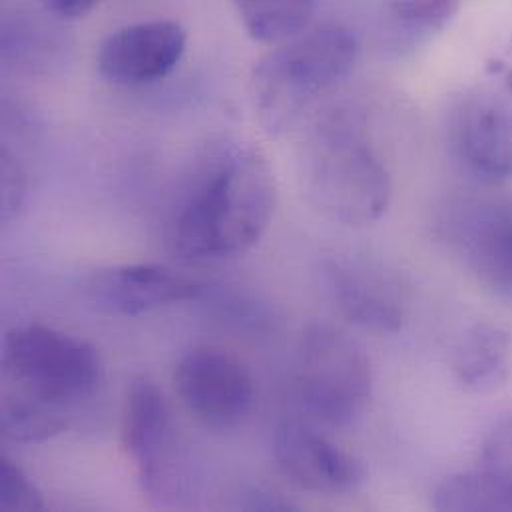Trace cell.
<instances>
[{"label":"cell","mask_w":512,"mask_h":512,"mask_svg":"<svg viewBox=\"0 0 512 512\" xmlns=\"http://www.w3.org/2000/svg\"><path fill=\"white\" fill-rule=\"evenodd\" d=\"M275 178L265 154L234 146L214 158L182 198L170 242L188 261L240 256L267 232L275 212Z\"/></svg>","instance_id":"6da1fadb"},{"label":"cell","mask_w":512,"mask_h":512,"mask_svg":"<svg viewBox=\"0 0 512 512\" xmlns=\"http://www.w3.org/2000/svg\"><path fill=\"white\" fill-rule=\"evenodd\" d=\"M301 178L311 206L327 220L349 228L379 222L393 198L387 166L347 114L323 120L309 134Z\"/></svg>","instance_id":"7a4b0ae2"},{"label":"cell","mask_w":512,"mask_h":512,"mask_svg":"<svg viewBox=\"0 0 512 512\" xmlns=\"http://www.w3.org/2000/svg\"><path fill=\"white\" fill-rule=\"evenodd\" d=\"M359 40L343 24L309 26L277 44L252 72L250 92L257 120L269 136L291 130L321 94L351 74Z\"/></svg>","instance_id":"3957f363"},{"label":"cell","mask_w":512,"mask_h":512,"mask_svg":"<svg viewBox=\"0 0 512 512\" xmlns=\"http://www.w3.org/2000/svg\"><path fill=\"white\" fill-rule=\"evenodd\" d=\"M293 383L309 421L347 427L363 415L371 399V359L353 337L317 323L307 327L297 343Z\"/></svg>","instance_id":"277c9868"},{"label":"cell","mask_w":512,"mask_h":512,"mask_svg":"<svg viewBox=\"0 0 512 512\" xmlns=\"http://www.w3.org/2000/svg\"><path fill=\"white\" fill-rule=\"evenodd\" d=\"M2 367L20 391L66 407L92 395L104 373L94 345L42 323L4 335Z\"/></svg>","instance_id":"5b68a950"},{"label":"cell","mask_w":512,"mask_h":512,"mask_svg":"<svg viewBox=\"0 0 512 512\" xmlns=\"http://www.w3.org/2000/svg\"><path fill=\"white\" fill-rule=\"evenodd\" d=\"M122 449L134 463L142 491L160 505L182 493L176 429L164 393L150 379H134L122 411Z\"/></svg>","instance_id":"8992f818"},{"label":"cell","mask_w":512,"mask_h":512,"mask_svg":"<svg viewBox=\"0 0 512 512\" xmlns=\"http://www.w3.org/2000/svg\"><path fill=\"white\" fill-rule=\"evenodd\" d=\"M184 407L208 429L238 427L256 405V383L244 363L212 347L188 351L176 365Z\"/></svg>","instance_id":"52a82bcc"},{"label":"cell","mask_w":512,"mask_h":512,"mask_svg":"<svg viewBox=\"0 0 512 512\" xmlns=\"http://www.w3.org/2000/svg\"><path fill=\"white\" fill-rule=\"evenodd\" d=\"M443 226L467 271L485 289L512 297V196L459 202Z\"/></svg>","instance_id":"ba28073f"},{"label":"cell","mask_w":512,"mask_h":512,"mask_svg":"<svg viewBox=\"0 0 512 512\" xmlns=\"http://www.w3.org/2000/svg\"><path fill=\"white\" fill-rule=\"evenodd\" d=\"M447 142L465 174L485 186L512 180V112L487 92L459 96L447 116Z\"/></svg>","instance_id":"9c48e42d"},{"label":"cell","mask_w":512,"mask_h":512,"mask_svg":"<svg viewBox=\"0 0 512 512\" xmlns=\"http://www.w3.org/2000/svg\"><path fill=\"white\" fill-rule=\"evenodd\" d=\"M321 285L333 307L349 323L373 333H397L407 319L401 281L367 261L331 257L321 263Z\"/></svg>","instance_id":"30bf717a"},{"label":"cell","mask_w":512,"mask_h":512,"mask_svg":"<svg viewBox=\"0 0 512 512\" xmlns=\"http://www.w3.org/2000/svg\"><path fill=\"white\" fill-rule=\"evenodd\" d=\"M186 48L188 30L178 20H142L110 32L98 46L96 64L110 84L148 86L170 76Z\"/></svg>","instance_id":"8fae6325"},{"label":"cell","mask_w":512,"mask_h":512,"mask_svg":"<svg viewBox=\"0 0 512 512\" xmlns=\"http://www.w3.org/2000/svg\"><path fill=\"white\" fill-rule=\"evenodd\" d=\"M273 457L295 487L315 495H347L365 481L361 461L315 429L313 421H281L273 435Z\"/></svg>","instance_id":"7c38bea8"},{"label":"cell","mask_w":512,"mask_h":512,"mask_svg":"<svg viewBox=\"0 0 512 512\" xmlns=\"http://www.w3.org/2000/svg\"><path fill=\"white\" fill-rule=\"evenodd\" d=\"M90 303L108 315H144L196 299L202 285L160 263H122L98 269L86 285Z\"/></svg>","instance_id":"4fadbf2b"},{"label":"cell","mask_w":512,"mask_h":512,"mask_svg":"<svg viewBox=\"0 0 512 512\" xmlns=\"http://www.w3.org/2000/svg\"><path fill=\"white\" fill-rule=\"evenodd\" d=\"M511 333L497 323L471 325L453 353L457 383L475 395H487L503 387L511 373Z\"/></svg>","instance_id":"5bb4252c"},{"label":"cell","mask_w":512,"mask_h":512,"mask_svg":"<svg viewBox=\"0 0 512 512\" xmlns=\"http://www.w3.org/2000/svg\"><path fill=\"white\" fill-rule=\"evenodd\" d=\"M437 511L512 512V473L475 467L447 477L433 495Z\"/></svg>","instance_id":"9a60e30c"},{"label":"cell","mask_w":512,"mask_h":512,"mask_svg":"<svg viewBox=\"0 0 512 512\" xmlns=\"http://www.w3.org/2000/svg\"><path fill=\"white\" fill-rule=\"evenodd\" d=\"M317 0H234L248 36L281 44L309 28Z\"/></svg>","instance_id":"2e32d148"},{"label":"cell","mask_w":512,"mask_h":512,"mask_svg":"<svg viewBox=\"0 0 512 512\" xmlns=\"http://www.w3.org/2000/svg\"><path fill=\"white\" fill-rule=\"evenodd\" d=\"M2 435L14 443H44L68 427V407L18 389L2 403Z\"/></svg>","instance_id":"e0dca14e"},{"label":"cell","mask_w":512,"mask_h":512,"mask_svg":"<svg viewBox=\"0 0 512 512\" xmlns=\"http://www.w3.org/2000/svg\"><path fill=\"white\" fill-rule=\"evenodd\" d=\"M461 0H393L395 16L409 28L441 30L457 14Z\"/></svg>","instance_id":"ac0fdd59"},{"label":"cell","mask_w":512,"mask_h":512,"mask_svg":"<svg viewBox=\"0 0 512 512\" xmlns=\"http://www.w3.org/2000/svg\"><path fill=\"white\" fill-rule=\"evenodd\" d=\"M0 507L2 511H42L44 499L36 485L8 457L0 461Z\"/></svg>","instance_id":"d6986e66"},{"label":"cell","mask_w":512,"mask_h":512,"mask_svg":"<svg viewBox=\"0 0 512 512\" xmlns=\"http://www.w3.org/2000/svg\"><path fill=\"white\" fill-rule=\"evenodd\" d=\"M0 184H2V196H0V218L2 224H10L20 210L24 208L26 196H28V180L22 164L16 160V156L2 148L0 152Z\"/></svg>","instance_id":"ffe728a7"},{"label":"cell","mask_w":512,"mask_h":512,"mask_svg":"<svg viewBox=\"0 0 512 512\" xmlns=\"http://www.w3.org/2000/svg\"><path fill=\"white\" fill-rule=\"evenodd\" d=\"M477 467L512 473V411L499 417L481 439Z\"/></svg>","instance_id":"44dd1931"},{"label":"cell","mask_w":512,"mask_h":512,"mask_svg":"<svg viewBox=\"0 0 512 512\" xmlns=\"http://www.w3.org/2000/svg\"><path fill=\"white\" fill-rule=\"evenodd\" d=\"M240 507L246 511H295V505L289 499L263 487L246 489L244 495L240 497Z\"/></svg>","instance_id":"7402d4cb"},{"label":"cell","mask_w":512,"mask_h":512,"mask_svg":"<svg viewBox=\"0 0 512 512\" xmlns=\"http://www.w3.org/2000/svg\"><path fill=\"white\" fill-rule=\"evenodd\" d=\"M102 0H40V4L62 20H80L88 16Z\"/></svg>","instance_id":"603a6c76"}]
</instances>
